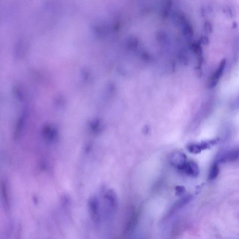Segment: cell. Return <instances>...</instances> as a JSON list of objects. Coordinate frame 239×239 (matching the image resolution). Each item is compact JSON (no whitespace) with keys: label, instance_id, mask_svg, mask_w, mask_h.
Listing matches in <instances>:
<instances>
[{"label":"cell","instance_id":"obj_8","mask_svg":"<svg viewBox=\"0 0 239 239\" xmlns=\"http://www.w3.org/2000/svg\"><path fill=\"white\" fill-rule=\"evenodd\" d=\"M186 148L188 152L192 154H198L202 151L199 143H190L186 146Z\"/></svg>","mask_w":239,"mask_h":239},{"label":"cell","instance_id":"obj_5","mask_svg":"<svg viewBox=\"0 0 239 239\" xmlns=\"http://www.w3.org/2000/svg\"><path fill=\"white\" fill-rule=\"evenodd\" d=\"M226 65V59H223L219 66L217 70H216L215 73L212 75L209 79L208 82V86L209 88H212L215 87L219 81L220 78L222 75Z\"/></svg>","mask_w":239,"mask_h":239},{"label":"cell","instance_id":"obj_6","mask_svg":"<svg viewBox=\"0 0 239 239\" xmlns=\"http://www.w3.org/2000/svg\"><path fill=\"white\" fill-rule=\"evenodd\" d=\"M182 171L192 177H197L199 172L198 165L193 161L187 162Z\"/></svg>","mask_w":239,"mask_h":239},{"label":"cell","instance_id":"obj_3","mask_svg":"<svg viewBox=\"0 0 239 239\" xmlns=\"http://www.w3.org/2000/svg\"><path fill=\"white\" fill-rule=\"evenodd\" d=\"M170 163L173 166L182 171L187 163V155L180 151L174 152L171 155Z\"/></svg>","mask_w":239,"mask_h":239},{"label":"cell","instance_id":"obj_4","mask_svg":"<svg viewBox=\"0 0 239 239\" xmlns=\"http://www.w3.org/2000/svg\"><path fill=\"white\" fill-rule=\"evenodd\" d=\"M88 207L90 216L93 220L97 221L100 219V205L98 199L96 197H91L88 202Z\"/></svg>","mask_w":239,"mask_h":239},{"label":"cell","instance_id":"obj_10","mask_svg":"<svg viewBox=\"0 0 239 239\" xmlns=\"http://www.w3.org/2000/svg\"><path fill=\"white\" fill-rule=\"evenodd\" d=\"M176 195L177 196H183L186 192V188L182 186H177L175 187Z\"/></svg>","mask_w":239,"mask_h":239},{"label":"cell","instance_id":"obj_11","mask_svg":"<svg viewBox=\"0 0 239 239\" xmlns=\"http://www.w3.org/2000/svg\"><path fill=\"white\" fill-rule=\"evenodd\" d=\"M235 50V57L236 59H238L239 57V36L236 41Z\"/></svg>","mask_w":239,"mask_h":239},{"label":"cell","instance_id":"obj_15","mask_svg":"<svg viewBox=\"0 0 239 239\" xmlns=\"http://www.w3.org/2000/svg\"><path fill=\"white\" fill-rule=\"evenodd\" d=\"M149 129L148 126H145L143 129V132L145 135H147L149 133Z\"/></svg>","mask_w":239,"mask_h":239},{"label":"cell","instance_id":"obj_12","mask_svg":"<svg viewBox=\"0 0 239 239\" xmlns=\"http://www.w3.org/2000/svg\"><path fill=\"white\" fill-rule=\"evenodd\" d=\"M204 30L207 33H210L212 31V26L209 22H206L204 25Z\"/></svg>","mask_w":239,"mask_h":239},{"label":"cell","instance_id":"obj_2","mask_svg":"<svg viewBox=\"0 0 239 239\" xmlns=\"http://www.w3.org/2000/svg\"><path fill=\"white\" fill-rule=\"evenodd\" d=\"M239 159V148L224 151L219 155L217 163H225L234 162Z\"/></svg>","mask_w":239,"mask_h":239},{"label":"cell","instance_id":"obj_7","mask_svg":"<svg viewBox=\"0 0 239 239\" xmlns=\"http://www.w3.org/2000/svg\"><path fill=\"white\" fill-rule=\"evenodd\" d=\"M193 196L191 194L186 195L184 196L182 198L175 202L173 205L172 206L171 210H170V214H173L175 212L178 210L180 208L184 207L185 205L189 204L192 199H193Z\"/></svg>","mask_w":239,"mask_h":239},{"label":"cell","instance_id":"obj_9","mask_svg":"<svg viewBox=\"0 0 239 239\" xmlns=\"http://www.w3.org/2000/svg\"><path fill=\"white\" fill-rule=\"evenodd\" d=\"M219 173V168L218 166V164L217 163H215L211 167L209 171L208 178L210 180H214L217 177Z\"/></svg>","mask_w":239,"mask_h":239},{"label":"cell","instance_id":"obj_1","mask_svg":"<svg viewBox=\"0 0 239 239\" xmlns=\"http://www.w3.org/2000/svg\"><path fill=\"white\" fill-rule=\"evenodd\" d=\"M104 199L107 209L110 212H116L118 206V200L116 192L112 189L107 190L105 194Z\"/></svg>","mask_w":239,"mask_h":239},{"label":"cell","instance_id":"obj_14","mask_svg":"<svg viewBox=\"0 0 239 239\" xmlns=\"http://www.w3.org/2000/svg\"><path fill=\"white\" fill-rule=\"evenodd\" d=\"M233 106L235 108H239V95L233 103Z\"/></svg>","mask_w":239,"mask_h":239},{"label":"cell","instance_id":"obj_13","mask_svg":"<svg viewBox=\"0 0 239 239\" xmlns=\"http://www.w3.org/2000/svg\"><path fill=\"white\" fill-rule=\"evenodd\" d=\"M199 43L201 44H203V45H207L208 43V39L206 36H202L200 38V41Z\"/></svg>","mask_w":239,"mask_h":239}]
</instances>
